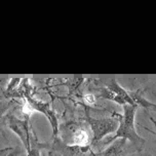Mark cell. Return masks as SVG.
<instances>
[{"label":"cell","instance_id":"15","mask_svg":"<svg viewBox=\"0 0 156 156\" xmlns=\"http://www.w3.org/2000/svg\"><path fill=\"white\" fill-rule=\"evenodd\" d=\"M46 156H55V153L52 152V151H49L48 153H47V155Z\"/></svg>","mask_w":156,"mask_h":156},{"label":"cell","instance_id":"7","mask_svg":"<svg viewBox=\"0 0 156 156\" xmlns=\"http://www.w3.org/2000/svg\"><path fill=\"white\" fill-rule=\"evenodd\" d=\"M106 87H107L108 90H110L111 91H113L114 94L124 98V100L126 101V103L129 105H136L129 96V91L124 90V88L122 87V86L119 84L115 79H111V80H109V81L106 82Z\"/></svg>","mask_w":156,"mask_h":156},{"label":"cell","instance_id":"11","mask_svg":"<svg viewBox=\"0 0 156 156\" xmlns=\"http://www.w3.org/2000/svg\"><path fill=\"white\" fill-rule=\"evenodd\" d=\"M21 81H22L21 78H12V79L9 80V82H8V85L6 87V93L8 94H12L13 93H16Z\"/></svg>","mask_w":156,"mask_h":156},{"label":"cell","instance_id":"12","mask_svg":"<svg viewBox=\"0 0 156 156\" xmlns=\"http://www.w3.org/2000/svg\"><path fill=\"white\" fill-rule=\"evenodd\" d=\"M83 101L86 103V105L93 106V105L96 104L97 99H96V97H94V94H86L83 96Z\"/></svg>","mask_w":156,"mask_h":156},{"label":"cell","instance_id":"13","mask_svg":"<svg viewBox=\"0 0 156 156\" xmlns=\"http://www.w3.org/2000/svg\"><path fill=\"white\" fill-rule=\"evenodd\" d=\"M150 120H151L152 122H153V124H154V126L156 127V120L154 118H153V117H150ZM145 129L146 130H148V132H150L151 133H153V135H155L156 136V132H154V130H152V129H148V127H146V126H143Z\"/></svg>","mask_w":156,"mask_h":156},{"label":"cell","instance_id":"1","mask_svg":"<svg viewBox=\"0 0 156 156\" xmlns=\"http://www.w3.org/2000/svg\"><path fill=\"white\" fill-rule=\"evenodd\" d=\"M138 105H124L122 106L123 109V114L116 113L119 120L118 129L115 132V133L107 139V141L104 143V146H107L112 143L113 141L117 139H124L126 141H129L136 151L141 152L145 145V140L136 133L135 127V118H136V112L138 110Z\"/></svg>","mask_w":156,"mask_h":156},{"label":"cell","instance_id":"4","mask_svg":"<svg viewBox=\"0 0 156 156\" xmlns=\"http://www.w3.org/2000/svg\"><path fill=\"white\" fill-rule=\"evenodd\" d=\"M7 126L8 129L15 133L23 143L25 149L28 152L30 149V140H31V133L29 126V116H26L25 119L9 115L7 116Z\"/></svg>","mask_w":156,"mask_h":156},{"label":"cell","instance_id":"9","mask_svg":"<svg viewBox=\"0 0 156 156\" xmlns=\"http://www.w3.org/2000/svg\"><path fill=\"white\" fill-rule=\"evenodd\" d=\"M99 97L104 98V99H107V100H110V101L116 103V104H118V105H120V106L129 105L126 103V101L124 100V98H122L120 96H118V94H114L113 91H111L110 90H108L107 87L100 88Z\"/></svg>","mask_w":156,"mask_h":156},{"label":"cell","instance_id":"14","mask_svg":"<svg viewBox=\"0 0 156 156\" xmlns=\"http://www.w3.org/2000/svg\"><path fill=\"white\" fill-rule=\"evenodd\" d=\"M19 153H20V151H12V152L8 153V154L4 155V156H16V155H18Z\"/></svg>","mask_w":156,"mask_h":156},{"label":"cell","instance_id":"3","mask_svg":"<svg viewBox=\"0 0 156 156\" xmlns=\"http://www.w3.org/2000/svg\"><path fill=\"white\" fill-rule=\"evenodd\" d=\"M26 105L28 106V109L30 111H37V112L42 113L44 116L47 118V120L51 123V126L52 129V136H57L58 133V116L51 105L46 102L43 101H38V100L34 99L32 97L26 98Z\"/></svg>","mask_w":156,"mask_h":156},{"label":"cell","instance_id":"8","mask_svg":"<svg viewBox=\"0 0 156 156\" xmlns=\"http://www.w3.org/2000/svg\"><path fill=\"white\" fill-rule=\"evenodd\" d=\"M129 96L136 105L141 106V107L145 108V109L148 110V111H155L156 112V104L149 102L148 100L145 99V98L142 96L141 90H136L135 91H129Z\"/></svg>","mask_w":156,"mask_h":156},{"label":"cell","instance_id":"5","mask_svg":"<svg viewBox=\"0 0 156 156\" xmlns=\"http://www.w3.org/2000/svg\"><path fill=\"white\" fill-rule=\"evenodd\" d=\"M69 133H70V142L68 143L69 146L90 147L91 140L90 133L83 126L73 123L72 127L69 129Z\"/></svg>","mask_w":156,"mask_h":156},{"label":"cell","instance_id":"2","mask_svg":"<svg viewBox=\"0 0 156 156\" xmlns=\"http://www.w3.org/2000/svg\"><path fill=\"white\" fill-rule=\"evenodd\" d=\"M85 119L93 133L91 145L98 144L106 136L115 133L119 125V120L116 115L115 117H107V118H94L90 115L87 107L85 108Z\"/></svg>","mask_w":156,"mask_h":156},{"label":"cell","instance_id":"6","mask_svg":"<svg viewBox=\"0 0 156 156\" xmlns=\"http://www.w3.org/2000/svg\"><path fill=\"white\" fill-rule=\"evenodd\" d=\"M127 141L124 139H117L108 145L103 151L94 154L96 156H126L129 154L126 148Z\"/></svg>","mask_w":156,"mask_h":156},{"label":"cell","instance_id":"10","mask_svg":"<svg viewBox=\"0 0 156 156\" xmlns=\"http://www.w3.org/2000/svg\"><path fill=\"white\" fill-rule=\"evenodd\" d=\"M45 145L39 143L37 141V139H32L31 136V140H30V149L27 152V156H41L40 150L42 149V147H44Z\"/></svg>","mask_w":156,"mask_h":156}]
</instances>
